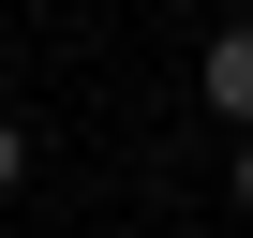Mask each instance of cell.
Listing matches in <instances>:
<instances>
[{
  "mask_svg": "<svg viewBox=\"0 0 253 238\" xmlns=\"http://www.w3.org/2000/svg\"><path fill=\"white\" fill-rule=\"evenodd\" d=\"M194 89H209V119H223V134H253V15H238V30H209Z\"/></svg>",
  "mask_w": 253,
  "mask_h": 238,
  "instance_id": "6da1fadb",
  "label": "cell"
},
{
  "mask_svg": "<svg viewBox=\"0 0 253 238\" xmlns=\"http://www.w3.org/2000/svg\"><path fill=\"white\" fill-rule=\"evenodd\" d=\"M223 194H238V223H253V134H223Z\"/></svg>",
  "mask_w": 253,
  "mask_h": 238,
  "instance_id": "7a4b0ae2",
  "label": "cell"
},
{
  "mask_svg": "<svg viewBox=\"0 0 253 238\" xmlns=\"http://www.w3.org/2000/svg\"><path fill=\"white\" fill-rule=\"evenodd\" d=\"M30 179V119H0V194H15Z\"/></svg>",
  "mask_w": 253,
  "mask_h": 238,
  "instance_id": "3957f363",
  "label": "cell"
}]
</instances>
